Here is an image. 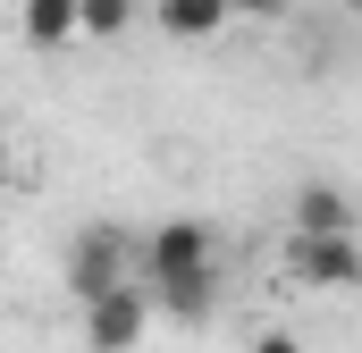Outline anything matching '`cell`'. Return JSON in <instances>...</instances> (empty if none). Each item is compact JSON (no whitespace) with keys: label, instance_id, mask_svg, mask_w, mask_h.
Instances as JSON below:
<instances>
[{"label":"cell","instance_id":"cell-1","mask_svg":"<svg viewBox=\"0 0 362 353\" xmlns=\"http://www.w3.org/2000/svg\"><path fill=\"white\" fill-rule=\"evenodd\" d=\"M286 277L320 286V294H346V286H362V244L354 236H286Z\"/></svg>","mask_w":362,"mask_h":353},{"label":"cell","instance_id":"cell-2","mask_svg":"<svg viewBox=\"0 0 362 353\" xmlns=\"http://www.w3.org/2000/svg\"><path fill=\"white\" fill-rule=\"evenodd\" d=\"M144 328H152L144 286H110V294H93V303H85V345H93V353H135V345H144Z\"/></svg>","mask_w":362,"mask_h":353},{"label":"cell","instance_id":"cell-3","mask_svg":"<svg viewBox=\"0 0 362 353\" xmlns=\"http://www.w3.org/2000/svg\"><path fill=\"white\" fill-rule=\"evenodd\" d=\"M68 286H76V303L127 286V236H118V227H85V236L68 244Z\"/></svg>","mask_w":362,"mask_h":353},{"label":"cell","instance_id":"cell-4","mask_svg":"<svg viewBox=\"0 0 362 353\" xmlns=\"http://www.w3.org/2000/svg\"><path fill=\"white\" fill-rule=\"evenodd\" d=\"M185 269H211V227L202 219H169L144 236V277H185Z\"/></svg>","mask_w":362,"mask_h":353},{"label":"cell","instance_id":"cell-5","mask_svg":"<svg viewBox=\"0 0 362 353\" xmlns=\"http://www.w3.org/2000/svg\"><path fill=\"white\" fill-rule=\"evenodd\" d=\"M144 303H152L160 320H177V328L211 320V311H219V261H211V269H185V277H152Z\"/></svg>","mask_w":362,"mask_h":353},{"label":"cell","instance_id":"cell-6","mask_svg":"<svg viewBox=\"0 0 362 353\" xmlns=\"http://www.w3.org/2000/svg\"><path fill=\"white\" fill-rule=\"evenodd\" d=\"M295 236H354V202L337 185H303L295 193Z\"/></svg>","mask_w":362,"mask_h":353},{"label":"cell","instance_id":"cell-7","mask_svg":"<svg viewBox=\"0 0 362 353\" xmlns=\"http://www.w3.org/2000/svg\"><path fill=\"white\" fill-rule=\"evenodd\" d=\"M160 34L169 42H211V34H228V8L219 0H160Z\"/></svg>","mask_w":362,"mask_h":353},{"label":"cell","instance_id":"cell-8","mask_svg":"<svg viewBox=\"0 0 362 353\" xmlns=\"http://www.w3.org/2000/svg\"><path fill=\"white\" fill-rule=\"evenodd\" d=\"M17 17H25V42L34 51H68L76 42V0H25Z\"/></svg>","mask_w":362,"mask_h":353},{"label":"cell","instance_id":"cell-9","mask_svg":"<svg viewBox=\"0 0 362 353\" xmlns=\"http://www.w3.org/2000/svg\"><path fill=\"white\" fill-rule=\"evenodd\" d=\"M127 25H135V0H76V34H93V42H110Z\"/></svg>","mask_w":362,"mask_h":353},{"label":"cell","instance_id":"cell-10","mask_svg":"<svg viewBox=\"0 0 362 353\" xmlns=\"http://www.w3.org/2000/svg\"><path fill=\"white\" fill-rule=\"evenodd\" d=\"M219 8H228V17H278L286 0H219Z\"/></svg>","mask_w":362,"mask_h":353},{"label":"cell","instance_id":"cell-11","mask_svg":"<svg viewBox=\"0 0 362 353\" xmlns=\"http://www.w3.org/2000/svg\"><path fill=\"white\" fill-rule=\"evenodd\" d=\"M253 353H303V345H295L286 328H270V337H253Z\"/></svg>","mask_w":362,"mask_h":353},{"label":"cell","instance_id":"cell-12","mask_svg":"<svg viewBox=\"0 0 362 353\" xmlns=\"http://www.w3.org/2000/svg\"><path fill=\"white\" fill-rule=\"evenodd\" d=\"M8 169H17V143H8V135H0V185H8Z\"/></svg>","mask_w":362,"mask_h":353}]
</instances>
